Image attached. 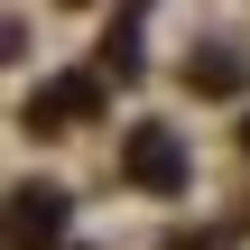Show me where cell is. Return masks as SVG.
<instances>
[{"label":"cell","instance_id":"3","mask_svg":"<svg viewBox=\"0 0 250 250\" xmlns=\"http://www.w3.org/2000/svg\"><path fill=\"white\" fill-rule=\"evenodd\" d=\"M93 102H102V83H93V74H65V83H46V93L28 102V121H37V130H46V121H83Z\"/></svg>","mask_w":250,"mask_h":250},{"label":"cell","instance_id":"4","mask_svg":"<svg viewBox=\"0 0 250 250\" xmlns=\"http://www.w3.org/2000/svg\"><path fill=\"white\" fill-rule=\"evenodd\" d=\"M186 74H195V83H204V93H241V65H232V56H223V46H213V56H195V65H186Z\"/></svg>","mask_w":250,"mask_h":250},{"label":"cell","instance_id":"1","mask_svg":"<svg viewBox=\"0 0 250 250\" xmlns=\"http://www.w3.org/2000/svg\"><path fill=\"white\" fill-rule=\"evenodd\" d=\"M121 176H130V186H148V195H176V186H186V148H176V130H130Z\"/></svg>","mask_w":250,"mask_h":250},{"label":"cell","instance_id":"2","mask_svg":"<svg viewBox=\"0 0 250 250\" xmlns=\"http://www.w3.org/2000/svg\"><path fill=\"white\" fill-rule=\"evenodd\" d=\"M56 232H65V195L56 186H19L9 195V250H46Z\"/></svg>","mask_w":250,"mask_h":250}]
</instances>
